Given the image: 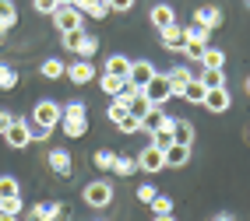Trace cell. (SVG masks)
Masks as SVG:
<instances>
[{
    "instance_id": "1",
    "label": "cell",
    "mask_w": 250,
    "mask_h": 221,
    "mask_svg": "<svg viewBox=\"0 0 250 221\" xmlns=\"http://www.w3.org/2000/svg\"><path fill=\"white\" fill-rule=\"evenodd\" d=\"M60 116H63V106L53 98H39L36 106H32V141H46L49 133L60 127Z\"/></svg>"
},
{
    "instance_id": "2",
    "label": "cell",
    "mask_w": 250,
    "mask_h": 221,
    "mask_svg": "<svg viewBox=\"0 0 250 221\" xmlns=\"http://www.w3.org/2000/svg\"><path fill=\"white\" fill-rule=\"evenodd\" d=\"M60 130H63V137H67V141L85 137V133H88V109H85V102H67V106H63Z\"/></svg>"
},
{
    "instance_id": "3",
    "label": "cell",
    "mask_w": 250,
    "mask_h": 221,
    "mask_svg": "<svg viewBox=\"0 0 250 221\" xmlns=\"http://www.w3.org/2000/svg\"><path fill=\"white\" fill-rule=\"evenodd\" d=\"M60 46L67 49L71 56H78V60H92V56L99 53V39L88 36L85 28H81V32H63V36H60Z\"/></svg>"
},
{
    "instance_id": "4",
    "label": "cell",
    "mask_w": 250,
    "mask_h": 221,
    "mask_svg": "<svg viewBox=\"0 0 250 221\" xmlns=\"http://www.w3.org/2000/svg\"><path fill=\"white\" fill-rule=\"evenodd\" d=\"M81 200H85L88 207H99V211L109 207L113 203V183L109 179H92L85 190H81Z\"/></svg>"
},
{
    "instance_id": "5",
    "label": "cell",
    "mask_w": 250,
    "mask_h": 221,
    "mask_svg": "<svg viewBox=\"0 0 250 221\" xmlns=\"http://www.w3.org/2000/svg\"><path fill=\"white\" fill-rule=\"evenodd\" d=\"M49 18H53V28L63 36V32H81V21H85V14H81L74 4H60L53 14H49Z\"/></svg>"
},
{
    "instance_id": "6",
    "label": "cell",
    "mask_w": 250,
    "mask_h": 221,
    "mask_svg": "<svg viewBox=\"0 0 250 221\" xmlns=\"http://www.w3.org/2000/svg\"><path fill=\"white\" fill-rule=\"evenodd\" d=\"M141 92H145V98L152 102V106H166L169 98H176V92H173V84H169V77H166V74H155Z\"/></svg>"
},
{
    "instance_id": "7",
    "label": "cell",
    "mask_w": 250,
    "mask_h": 221,
    "mask_svg": "<svg viewBox=\"0 0 250 221\" xmlns=\"http://www.w3.org/2000/svg\"><path fill=\"white\" fill-rule=\"evenodd\" d=\"M46 165L53 168L60 179H71V176H74V162H71V151H67V147H53V151L46 155Z\"/></svg>"
},
{
    "instance_id": "8",
    "label": "cell",
    "mask_w": 250,
    "mask_h": 221,
    "mask_svg": "<svg viewBox=\"0 0 250 221\" xmlns=\"http://www.w3.org/2000/svg\"><path fill=\"white\" fill-rule=\"evenodd\" d=\"M4 141L14 147V151H21V147H28L32 144V127H28V120H18L14 116V123L7 127V133H4Z\"/></svg>"
},
{
    "instance_id": "9",
    "label": "cell",
    "mask_w": 250,
    "mask_h": 221,
    "mask_svg": "<svg viewBox=\"0 0 250 221\" xmlns=\"http://www.w3.org/2000/svg\"><path fill=\"white\" fill-rule=\"evenodd\" d=\"M166 168V158H162V147H155V144H148L141 155H138V172H148V176H155V172H162Z\"/></svg>"
},
{
    "instance_id": "10",
    "label": "cell",
    "mask_w": 250,
    "mask_h": 221,
    "mask_svg": "<svg viewBox=\"0 0 250 221\" xmlns=\"http://www.w3.org/2000/svg\"><path fill=\"white\" fill-rule=\"evenodd\" d=\"M155 74H159V71H155V67L148 63V60H134V63H130V74H127V84L141 92V88H145V84L152 81Z\"/></svg>"
},
{
    "instance_id": "11",
    "label": "cell",
    "mask_w": 250,
    "mask_h": 221,
    "mask_svg": "<svg viewBox=\"0 0 250 221\" xmlns=\"http://www.w3.org/2000/svg\"><path fill=\"white\" fill-rule=\"evenodd\" d=\"M28 218H32V221H63V218H67V207H63L60 200H53V203H36V207L28 211Z\"/></svg>"
},
{
    "instance_id": "12",
    "label": "cell",
    "mask_w": 250,
    "mask_h": 221,
    "mask_svg": "<svg viewBox=\"0 0 250 221\" xmlns=\"http://www.w3.org/2000/svg\"><path fill=\"white\" fill-rule=\"evenodd\" d=\"M67 77L71 84H92L95 81V67H92V60H74V63H67Z\"/></svg>"
},
{
    "instance_id": "13",
    "label": "cell",
    "mask_w": 250,
    "mask_h": 221,
    "mask_svg": "<svg viewBox=\"0 0 250 221\" xmlns=\"http://www.w3.org/2000/svg\"><path fill=\"white\" fill-rule=\"evenodd\" d=\"M222 7H215V4H205V7H197L194 11V21L201 25V28H208V32H215V28H222Z\"/></svg>"
},
{
    "instance_id": "14",
    "label": "cell",
    "mask_w": 250,
    "mask_h": 221,
    "mask_svg": "<svg viewBox=\"0 0 250 221\" xmlns=\"http://www.w3.org/2000/svg\"><path fill=\"white\" fill-rule=\"evenodd\" d=\"M159 42L162 49H169V53H183V46H187V36H183V25H169L159 32Z\"/></svg>"
},
{
    "instance_id": "15",
    "label": "cell",
    "mask_w": 250,
    "mask_h": 221,
    "mask_svg": "<svg viewBox=\"0 0 250 221\" xmlns=\"http://www.w3.org/2000/svg\"><path fill=\"white\" fill-rule=\"evenodd\" d=\"M229 106H232L229 88H211V92H208V98H205V109H208V112H215V116L229 112Z\"/></svg>"
},
{
    "instance_id": "16",
    "label": "cell",
    "mask_w": 250,
    "mask_h": 221,
    "mask_svg": "<svg viewBox=\"0 0 250 221\" xmlns=\"http://www.w3.org/2000/svg\"><path fill=\"white\" fill-rule=\"evenodd\" d=\"M162 158H166V168H183L190 162V144H169V147H162Z\"/></svg>"
},
{
    "instance_id": "17",
    "label": "cell",
    "mask_w": 250,
    "mask_h": 221,
    "mask_svg": "<svg viewBox=\"0 0 250 221\" xmlns=\"http://www.w3.org/2000/svg\"><path fill=\"white\" fill-rule=\"evenodd\" d=\"M148 21H152L159 32L162 28H169V25H176V11L169 7V4H155L152 11H148Z\"/></svg>"
},
{
    "instance_id": "18",
    "label": "cell",
    "mask_w": 250,
    "mask_h": 221,
    "mask_svg": "<svg viewBox=\"0 0 250 221\" xmlns=\"http://www.w3.org/2000/svg\"><path fill=\"white\" fill-rule=\"evenodd\" d=\"M130 56H124V53H113V56H106V67H103V74H113V77H127L130 74Z\"/></svg>"
},
{
    "instance_id": "19",
    "label": "cell",
    "mask_w": 250,
    "mask_h": 221,
    "mask_svg": "<svg viewBox=\"0 0 250 221\" xmlns=\"http://www.w3.org/2000/svg\"><path fill=\"white\" fill-rule=\"evenodd\" d=\"M152 109H155V106H152V102L145 98V92L130 88V102H127V112H130V116H138V120H145V116L152 112Z\"/></svg>"
},
{
    "instance_id": "20",
    "label": "cell",
    "mask_w": 250,
    "mask_h": 221,
    "mask_svg": "<svg viewBox=\"0 0 250 221\" xmlns=\"http://www.w3.org/2000/svg\"><path fill=\"white\" fill-rule=\"evenodd\" d=\"M74 7L85 14V18H95V21H103L106 14H109V7H106V0H74Z\"/></svg>"
},
{
    "instance_id": "21",
    "label": "cell",
    "mask_w": 250,
    "mask_h": 221,
    "mask_svg": "<svg viewBox=\"0 0 250 221\" xmlns=\"http://www.w3.org/2000/svg\"><path fill=\"white\" fill-rule=\"evenodd\" d=\"M166 77H169V84H173V92H176V95L183 92V84H190V81H194V74H190V67H187V63L169 67V71H166Z\"/></svg>"
},
{
    "instance_id": "22",
    "label": "cell",
    "mask_w": 250,
    "mask_h": 221,
    "mask_svg": "<svg viewBox=\"0 0 250 221\" xmlns=\"http://www.w3.org/2000/svg\"><path fill=\"white\" fill-rule=\"evenodd\" d=\"M180 98H183V102H190V106H205V98H208V88H205V84H201V81L194 77L190 84H183Z\"/></svg>"
},
{
    "instance_id": "23",
    "label": "cell",
    "mask_w": 250,
    "mask_h": 221,
    "mask_svg": "<svg viewBox=\"0 0 250 221\" xmlns=\"http://www.w3.org/2000/svg\"><path fill=\"white\" fill-rule=\"evenodd\" d=\"M39 74H42L46 81H60L63 74H67V63H63L60 56H49V60H42V67H39Z\"/></svg>"
},
{
    "instance_id": "24",
    "label": "cell",
    "mask_w": 250,
    "mask_h": 221,
    "mask_svg": "<svg viewBox=\"0 0 250 221\" xmlns=\"http://www.w3.org/2000/svg\"><path fill=\"white\" fill-rule=\"evenodd\" d=\"M173 123H176L173 116H166V123L152 133V144H155V147H169V144H176V137H173Z\"/></svg>"
},
{
    "instance_id": "25",
    "label": "cell",
    "mask_w": 250,
    "mask_h": 221,
    "mask_svg": "<svg viewBox=\"0 0 250 221\" xmlns=\"http://www.w3.org/2000/svg\"><path fill=\"white\" fill-rule=\"evenodd\" d=\"M99 88H103L109 98H116V95H124V92H127V77H113V74H103V77H99Z\"/></svg>"
},
{
    "instance_id": "26",
    "label": "cell",
    "mask_w": 250,
    "mask_h": 221,
    "mask_svg": "<svg viewBox=\"0 0 250 221\" xmlns=\"http://www.w3.org/2000/svg\"><path fill=\"white\" fill-rule=\"evenodd\" d=\"M109 172H113V176H134V172H138V158H130V155H116Z\"/></svg>"
},
{
    "instance_id": "27",
    "label": "cell",
    "mask_w": 250,
    "mask_h": 221,
    "mask_svg": "<svg viewBox=\"0 0 250 221\" xmlns=\"http://www.w3.org/2000/svg\"><path fill=\"white\" fill-rule=\"evenodd\" d=\"M197 81H201L208 92L211 88H226V71H211V67H205V71L197 74Z\"/></svg>"
},
{
    "instance_id": "28",
    "label": "cell",
    "mask_w": 250,
    "mask_h": 221,
    "mask_svg": "<svg viewBox=\"0 0 250 221\" xmlns=\"http://www.w3.org/2000/svg\"><path fill=\"white\" fill-rule=\"evenodd\" d=\"M201 63L211 67V71H226V53H222L219 46H208V49H205V56H201Z\"/></svg>"
},
{
    "instance_id": "29",
    "label": "cell",
    "mask_w": 250,
    "mask_h": 221,
    "mask_svg": "<svg viewBox=\"0 0 250 221\" xmlns=\"http://www.w3.org/2000/svg\"><path fill=\"white\" fill-rule=\"evenodd\" d=\"M0 25L4 28L18 25V4H14V0H0Z\"/></svg>"
},
{
    "instance_id": "30",
    "label": "cell",
    "mask_w": 250,
    "mask_h": 221,
    "mask_svg": "<svg viewBox=\"0 0 250 221\" xmlns=\"http://www.w3.org/2000/svg\"><path fill=\"white\" fill-rule=\"evenodd\" d=\"M173 137H176V144H194V123L190 120H176L173 123Z\"/></svg>"
},
{
    "instance_id": "31",
    "label": "cell",
    "mask_w": 250,
    "mask_h": 221,
    "mask_svg": "<svg viewBox=\"0 0 250 221\" xmlns=\"http://www.w3.org/2000/svg\"><path fill=\"white\" fill-rule=\"evenodd\" d=\"M18 88V71L11 63H0V92H14Z\"/></svg>"
},
{
    "instance_id": "32",
    "label": "cell",
    "mask_w": 250,
    "mask_h": 221,
    "mask_svg": "<svg viewBox=\"0 0 250 221\" xmlns=\"http://www.w3.org/2000/svg\"><path fill=\"white\" fill-rule=\"evenodd\" d=\"M162 123H166V112H162V106H155V109H152V112H148L145 120H141V130H148V133H155V130H159Z\"/></svg>"
},
{
    "instance_id": "33",
    "label": "cell",
    "mask_w": 250,
    "mask_h": 221,
    "mask_svg": "<svg viewBox=\"0 0 250 221\" xmlns=\"http://www.w3.org/2000/svg\"><path fill=\"white\" fill-rule=\"evenodd\" d=\"M7 197H21V183L14 176H0V200H7Z\"/></svg>"
},
{
    "instance_id": "34",
    "label": "cell",
    "mask_w": 250,
    "mask_h": 221,
    "mask_svg": "<svg viewBox=\"0 0 250 221\" xmlns=\"http://www.w3.org/2000/svg\"><path fill=\"white\" fill-rule=\"evenodd\" d=\"M183 36H187V42H211V32H208V28H201L197 21H190L187 28H183Z\"/></svg>"
},
{
    "instance_id": "35",
    "label": "cell",
    "mask_w": 250,
    "mask_h": 221,
    "mask_svg": "<svg viewBox=\"0 0 250 221\" xmlns=\"http://www.w3.org/2000/svg\"><path fill=\"white\" fill-rule=\"evenodd\" d=\"M208 46L211 42H187V46H183V60H197V63H201V56H205Z\"/></svg>"
},
{
    "instance_id": "36",
    "label": "cell",
    "mask_w": 250,
    "mask_h": 221,
    "mask_svg": "<svg viewBox=\"0 0 250 221\" xmlns=\"http://www.w3.org/2000/svg\"><path fill=\"white\" fill-rule=\"evenodd\" d=\"M113 158H116L113 151H106V147H99L95 155H92V165H95V168H106V172H109V168H113Z\"/></svg>"
},
{
    "instance_id": "37",
    "label": "cell",
    "mask_w": 250,
    "mask_h": 221,
    "mask_svg": "<svg viewBox=\"0 0 250 221\" xmlns=\"http://www.w3.org/2000/svg\"><path fill=\"white\" fill-rule=\"evenodd\" d=\"M152 214H173V197L159 193V197L152 200Z\"/></svg>"
},
{
    "instance_id": "38",
    "label": "cell",
    "mask_w": 250,
    "mask_h": 221,
    "mask_svg": "<svg viewBox=\"0 0 250 221\" xmlns=\"http://www.w3.org/2000/svg\"><path fill=\"white\" fill-rule=\"evenodd\" d=\"M0 211H7V214H21V211H25V200H21V197H7V200H0Z\"/></svg>"
},
{
    "instance_id": "39",
    "label": "cell",
    "mask_w": 250,
    "mask_h": 221,
    "mask_svg": "<svg viewBox=\"0 0 250 221\" xmlns=\"http://www.w3.org/2000/svg\"><path fill=\"white\" fill-rule=\"evenodd\" d=\"M159 197V190H155V186L152 183H145V186H138V200L141 203H148V207H152V200Z\"/></svg>"
},
{
    "instance_id": "40",
    "label": "cell",
    "mask_w": 250,
    "mask_h": 221,
    "mask_svg": "<svg viewBox=\"0 0 250 221\" xmlns=\"http://www.w3.org/2000/svg\"><path fill=\"white\" fill-rule=\"evenodd\" d=\"M106 7L113 14H127V11H134V0H106Z\"/></svg>"
},
{
    "instance_id": "41",
    "label": "cell",
    "mask_w": 250,
    "mask_h": 221,
    "mask_svg": "<svg viewBox=\"0 0 250 221\" xmlns=\"http://www.w3.org/2000/svg\"><path fill=\"white\" fill-rule=\"evenodd\" d=\"M32 7H36V14H53L60 7V0H32Z\"/></svg>"
},
{
    "instance_id": "42",
    "label": "cell",
    "mask_w": 250,
    "mask_h": 221,
    "mask_svg": "<svg viewBox=\"0 0 250 221\" xmlns=\"http://www.w3.org/2000/svg\"><path fill=\"white\" fill-rule=\"evenodd\" d=\"M11 123H14V112L0 106V137H4V133H7V127H11Z\"/></svg>"
},
{
    "instance_id": "43",
    "label": "cell",
    "mask_w": 250,
    "mask_h": 221,
    "mask_svg": "<svg viewBox=\"0 0 250 221\" xmlns=\"http://www.w3.org/2000/svg\"><path fill=\"white\" fill-rule=\"evenodd\" d=\"M211 221H236V218H232V214H229V211H222V214H215V218H211Z\"/></svg>"
},
{
    "instance_id": "44",
    "label": "cell",
    "mask_w": 250,
    "mask_h": 221,
    "mask_svg": "<svg viewBox=\"0 0 250 221\" xmlns=\"http://www.w3.org/2000/svg\"><path fill=\"white\" fill-rule=\"evenodd\" d=\"M152 221H176L173 214H152Z\"/></svg>"
},
{
    "instance_id": "45",
    "label": "cell",
    "mask_w": 250,
    "mask_h": 221,
    "mask_svg": "<svg viewBox=\"0 0 250 221\" xmlns=\"http://www.w3.org/2000/svg\"><path fill=\"white\" fill-rule=\"evenodd\" d=\"M0 221H18V214H7V211H0Z\"/></svg>"
},
{
    "instance_id": "46",
    "label": "cell",
    "mask_w": 250,
    "mask_h": 221,
    "mask_svg": "<svg viewBox=\"0 0 250 221\" xmlns=\"http://www.w3.org/2000/svg\"><path fill=\"white\" fill-rule=\"evenodd\" d=\"M4 39H7V28H4V25H0V42H4Z\"/></svg>"
},
{
    "instance_id": "47",
    "label": "cell",
    "mask_w": 250,
    "mask_h": 221,
    "mask_svg": "<svg viewBox=\"0 0 250 221\" xmlns=\"http://www.w3.org/2000/svg\"><path fill=\"white\" fill-rule=\"evenodd\" d=\"M247 95H250V77H247Z\"/></svg>"
},
{
    "instance_id": "48",
    "label": "cell",
    "mask_w": 250,
    "mask_h": 221,
    "mask_svg": "<svg viewBox=\"0 0 250 221\" xmlns=\"http://www.w3.org/2000/svg\"><path fill=\"white\" fill-rule=\"evenodd\" d=\"M60 4H74V0H60Z\"/></svg>"
},
{
    "instance_id": "49",
    "label": "cell",
    "mask_w": 250,
    "mask_h": 221,
    "mask_svg": "<svg viewBox=\"0 0 250 221\" xmlns=\"http://www.w3.org/2000/svg\"><path fill=\"white\" fill-rule=\"evenodd\" d=\"M247 137H250V133H247Z\"/></svg>"
}]
</instances>
